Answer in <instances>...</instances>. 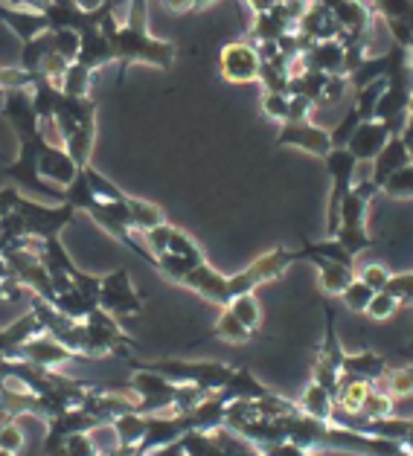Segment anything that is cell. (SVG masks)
Wrapping results in <instances>:
<instances>
[{
  "label": "cell",
  "instance_id": "cell-13",
  "mask_svg": "<svg viewBox=\"0 0 413 456\" xmlns=\"http://www.w3.org/2000/svg\"><path fill=\"white\" fill-rule=\"evenodd\" d=\"M401 134L396 126H390V122H378V119H370V122H361L359 128H355L352 140L347 142V151L352 154L355 160L361 163H373L376 154L387 146L390 137Z\"/></svg>",
  "mask_w": 413,
  "mask_h": 456
},
{
  "label": "cell",
  "instance_id": "cell-14",
  "mask_svg": "<svg viewBox=\"0 0 413 456\" xmlns=\"http://www.w3.org/2000/svg\"><path fill=\"white\" fill-rule=\"evenodd\" d=\"M184 288H189L193 294L204 297L207 303H213L219 308L230 305V282L225 273H219L210 262H201L198 268H193L184 276Z\"/></svg>",
  "mask_w": 413,
  "mask_h": 456
},
{
  "label": "cell",
  "instance_id": "cell-6",
  "mask_svg": "<svg viewBox=\"0 0 413 456\" xmlns=\"http://www.w3.org/2000/svg\"><path fill=\"white\" fill-rule=\"evenodd\" d=\"M326 335H323V343L318 349V358L315 366H311V381L320 384L323 389H329L332 395H338V387H341V378H343V346L338 340V329H335V308L326 305Z\"/></svg>",
  "mask_w": 413,
  "mask_h": 456
},
{
  "label": "cell",
  "instance_id": "cell-24",
  "mask_svg": "<svg viewBox=\"0 0 413 456\" xmlns=\"http://www.w3.org/2000/svg\"><path fill=\"white\" fill-rule=\"evenodd\" d=\"M318 268V285L326 297H341L355 282V268L341 262H311Z\"/></svg>",
  "mask_w": 413,
  "mask_h": 456
},
{
  "label": "cell",
  "instance_id": "cell-17",
  "mask_svg": "<svg viewBox=\"0 0 413 456\" xmlns=\"http://www.w3.org/2000/svg\"><path fill=\"white\" fill-rule=\"evenodd\" d=\"M343 375L347 378H355V381H364V384H382L387 372H390V366L387 361L382 358L378 352L373 349H361V352H347L343 354Z\"/></svg>",
  "mask_w": 413,
  "mask_h": 456
},
{
  "label": "cell",
  "instance_id": "cell-30",
  "mask_svg": "<svg viewBox=\"0 0 413 456\" xmlns=\"http://www.w3.org/2000/svg\"><path fill=\"white\" fill-rule=\"evenodd\" d=\"M227 308L233 311V317H236L244 329H251L253 335L260 331V326H262V305H260V299H256V294H242L236 299H230Z\"/></svg>",
  "mask_w": 413,
  "mask_h": 456
},
{
  "label": "cell",
  "instance_id": "cell-15",
  "mask_svg": "<svg viewBox=\"0 0 413 456\" xmlns=\"http://www.w3.org/2000/svg\"><path fill=\"white\" fill-rule=\"evenodd\" d=\"M15 358L27 361V363H36V366H44V370H59V366L70 363V361H82L79 354H73L70 349L64 346V343L50 338L47 331H44V335H36L32 340H27L24 346L18 349Z\"/></svg>",
  "mask_w": 413,
  "mask_h": 456
},
{
  "label": "cell",
  "instance_id": "cell-33",
  "mask_svg": "<svg viewBox=\"0 0 413 456\" xmlns=\"http://www.w3.org/2000/svg\"><path fill=\"white\" fill-rule=\"evenodd\" d=\"M53 36V53L62 55L64 61H76L79 59V47H82V38L76 29H50Z\"/></svg>",
  "mask_w": 413,
  "mask_h": 456
},
{
  "label": "cell",
  "instance_id": "cell-26",
  "mask_svg": "<svg viewBox=\"0 0 413 456\" xmlns=\"http://www.w3.org/2000/svg\"><path fill=\"white\" fill-rule=\"evenodd\" d=\"M50 53H53V36H50V29H47V32H41V36H36L32 41H24V47H21V64H18V68L36 79L44 59H47Z\"/></svg>",
  "mask_w": 413,
  "mask_h": 456
},
{
  "label": "cell",
  "instance_id": "cell-51",
  "mask_svg": "<svg viewBox=\"0 0 413 456\" xmlns=\"http://www.w3.org/2000/svg\"><path fill=\"white\" fill-rule=\"evenodd\" d=\"M193 4H195V9H207V6H213L216 0H193Z\"/></svg>",
  "mask_w": 413,
  "mask_h": 456
},
{
  "label": "cell",
  "instance_id": "cell-37",
  "mask_svg": "<svg viewBox=\"0 0 413 456\" xmlns=\"http://www.w3.org/2000/svg\"><path fill=\"white\" fill-rule=\"evenodd\" d=\"M382 192L387 198H413V163H408L405 169H399L396 175H390Z\"/></svg>",
  "mask_w": 413,
  "mask_h": 456
},
{
  "label": "cell",
  "instance_id": "cell-49",
  "mask_svg": "<svg viewBox=\"0 0 413 456\" xmlns=\"http://www.w3.org/2000/svg\"><path fill=\"white\" fill-rule=\"evenodd\" d=\"M9 280H15V273H12V265H9V259L4 253H0V285L9 282Z\"/></svg>",
  "mask_w": 413,
  "mask_h": 456
},
{
  "label": "cell",
  "instance_id": "cell-34",
  "mask_svg": "<svg viewBox=\"0 0 413 456\" xmlns=\"http://www.w3.org/2000/svg\"><path fill=\"white\" fill-rule=\"evenodd\" d=\"M0 448H4L6 453H12V456H18L27 448V433L18 425V419L0 421Z\"/></svg>",
  "mask_w": 413,
  "mask_h": 456
},
{
  "label": "cell",
  "instance_id": "cell-42",
  "mask_svg": "<svg viewBox=\"0 0 413 456\" xmlns=\"http://www.w3.org/2000/svg\"><path fill=\"white\" fill-rule=\"evenodd\" d=\"M355 273H359V280H361L364 285H370L376 294H378V291H384V285L390 282V276H393V273H390V271L384 268V265H378V262L364 265V268H361V271H355Z\"/></svg>",
  "mask_w": 413,
  "mask_h": 456
},
{
  "label": "cell",
  "instance_id": "cell-20",
  "mask_svg": "<svg viewBox=\"0 0 413 456\" xmlns=\"http://www.w3.org/2000/svg\"><path fill=\"white\" fill-rule=\"evenodd\" d=\"M410 163V154H408V146H405V140H401V134H396V137H390L387 140V146L376 154V160L370 163L373 166V172H370V177H373V183L382 189L384 186V181L390 175H396L399 169H405V166Z\"/></svg>",
  "mask_w": 413,
  "mask_h": 456
},
{
  "label": "cell",
  "instance_id": "cell-44",
  "mask_svg": "<svg viewBox=\"0 0 413 456\" xmlns=\"http://www.w3.org/2000/svg\"><path fill=\"white\" fill-rule=\"evenodd\" d=\"M350 91V79L347 76H329L326 87H323V99L320 105H332V102H341L343 94Z\"/></svg>",
  "mask_w": 413,
  "mask_h": 456
},
{
  "label": "cell",
  "instance_id": "cell-52",
  "mask_svg": "<svg viewBox=\"0 0 413 456\" xmlns=\"http://www.w3.org/2000/svg\"><path fill=\"white\" fill-rule=\"evenodd\" d=\"M405 131H413V102H410V114H408V126H405Z\"/></svg>",
  "mask_w": 413,
  "mask_h": 456
},
{
  "label": "cell",
  "instance_id": "cell-9",
  "mask_svg": "<svg viewBox=\"0 0 413 456\" xmlns=\"http://www.w3.org/2000/svg\"><path fill=\"white\" fill-rule=\"evenodd\" d=\"M262 59L251 41H230L219 53V73L230 85H251L260 82Z\"/></svg>",
  "mask_w": 413,
  "mask_h": 456
},
{
  "label": "cell",
  "instance_id": "cell-40",
  "mask_svg": "<svg viewBox=\"0 0 413 456\" xmlns=\"http://www.w3.org/2000/svg\"><path fill=\"white\" fill-rule=\"evenodd\" d=\"M399 308H401V305H399L396 299L390 297L387 291H378V294L370 299V305H367L364 314L370 317V320H376V322H382V320H390V317H393Z\"/></svg>",
  "mask_w": 413,
  "mask_h": 456
},
{
  "label": "cell",
  "instance_id": "cell-10",
  "mask_svg": "<svg viewBox=\"0 0 413 456\" xmlns=\"http://www.w3.org/2000/svg\"><path fill=\"white\" fill-rule=\"evenodd\" d=\"M47 140V137H38V140H29V142H18V154L15 160H9L4 166V175L12 181L18 189L24 192H38V195H47L50 192V183L41 181L38 175V146Z\"/></svg>",
  "mask_w": 413,
  "mask_h": 456
},
{
  "label": "cell",
  "instance_id": "cell-22",
  "mask_svg": "<svg viewBox=\"0 0 413 456\" xmlns=\"http://www.w3.org/2000/svg\"><path fill=\"white\" fill-rule=\"evenodd\" d=\"M146 425H149V416L137 413V410H128V413H122L111 421V428H114L117 442H120V453L134 456V451L140 448L143 436H146Z\"/></svg>",
  "mask_w": 413,
  "mask_h": 456
},
{
  "label": "cell",
  "instance_id": "cell-18",
  "mask_svg": "<svg viewBox=\"0 0 413 456\" xmlns=\"http://www.w3.org/2000/svg\"><path fill=\"white\" fill-rule=\"evenodd\" d=\"M297 32H300V36H303L309 44L341 38L338 20H335V15L329 12L326 6H320V4H309V6H306L303 18L297 20Z\"/></svg>",
  "mask_w": 413,
  "mask_h": 456
},
{
  "label": "cell",
  "instance_id": "cell-39",
  "mask_svg": "<svg viewBox=\"0 0 413 456\" xmlns=\"http://www.w3.org/2000/svg\"><path fill=\"white\" fill-rule=\"evenodd\" d=\"M384 291L396 299L399 305H413V273H393Z\"/></svg>",
  "mask_w": 413,
  "mask_h": 456
},
{
  "label": "cell",
  "instance_id": "cell-8",
  "mask_svg": "<svg viewBox=\"0 0 413 456\" xmlns=\"http://www.w3.org/2000/svg\"><path fill=\"white\" fill-rule=\"evenodd\" d=\"M99 308L108 314L120 317H134L143 311V297L137 294V288L131 282V273L126 268H117L103 276L99 285Z\"/></svg>",
  "mask_w": 413,
  "mask_h": 456
},
{
  "label": "cell",
  "instance_id": "cell-54",
  "mask_svg": "<svg viewBox=\"0 0 413 456\" xmlns=\"http://www.w3.org/2000/svg\"><path fill=\"white\" fill-rule=\"evenodd\" d=\"M408 64H410V73H413V41H410V47H408Z\"/></svg>",
  "mask_w": 413,
  "mask_h": 456
},
{
  "label": "cell",
  "instance_id": "cell-56",
  "mask_svg": "<svg viewBox=\"0 0 413 456\" xmlns=\"http://www.w3.org/2000/svg\"><path fill=\"white\" fill-rule=\"evenodd\" d=\"M408 352H413V338L408 340Z\"/></svg>",
  "mask_w": 413,
  "mask_h": 456
},
{
  "label": "cell",
  "instance_id": "cell-36",
  "mask_svg": "<svg viewBox=\"0 0 413 456\" xmlns=\"http://www.w3.org/2000/svg\"><path fill=\"white\" fill-rule=\"evenodd\" d=\"M376 387L387 389L393 398L396 395H410L413 393V366H399V370H390L384 381L376 384Z\"/></svg>",
  "mask_w": 413,
  "mask_h": 456
},
{
  "label": "cell",
  "instance_id": "cell-31",
  "mask_svg": "<svg viewBox=\"0 0 413 456\" xmlns=\"http://www.w3.org/2000/svg\"><path fill=\"white\" fill-rule=\"evenodd\" d=\"M387 416H393V395L382 387H370V393H367V398H364L361 413L355 419L376 421V419H387Z\"/></svg>",
  "mask_w": 413,
  "mask_h": 456
},
{
  "label": "cell",
  "instance_id": "cell-55",
  "mask_svg": "<svg viewBox=\"0 0 413 456\" xmlns=\"http://www.w3.org/2000/svg\"><path fill=\"white\" fill-rule=\"evenodd\" d=\"M396 456H413V453H408V451H405V448H401V451H399V453H396Z\"/></svg>",
  "mask_w": 413,
  "mask_h": 456
},
{
  "label": "cell",
  "instance_id": "cell-45",
  "mask_svg": "<svg viewBox=\"0 0 413 456\" xmlns=\"http://www.w3.org/2000/svg\"><path fill=\"white\" fill-rule=\"evenodd\" d=\"M21 189L15 186V183H9V186H4L0 189V221H4V216H9L12 209L18 207V201H21Z\"/></svg>",
  "mask_w": 413,
  "mask_h": 456
},
{
  "label": "cell",
  "instance_id": "cell-16",
  "mask_svg": "<svg viewBox=\"0 0 413 456\" xmlns=\"http://www.w3.org/2000/svg\"><path fill=\"white\" fill-rule=\"evenodd\" d=\"M373 9L384 20L393 44L408 50L413 41V0H376Z\"/></svg>",
  "mask_w": 413,
  "mask_h": 456
},
{
  "label": "cell",
  "instance_id": "cell-46",
  "mask_svg": "<svg viewBox=\"0 0 413 456\" xmlns=\"http://www.w3.org/2000/svg\"><path fill=\"white\" fill-rule=\"evenodd\" d=\"M73 4L79 6L85 15H99L111 4V0H73Z\"/></svg>",
  "mask_w": 413,
  "mask_h": 456
},
{
  "label": "cell",
  "instance_id": "cell-27",
  "mask_svg": "<svg viewBox=\"0 0 413 456\" xmlns=\"http://www.w3.org/2000/svg\"><path fill=\"white\" fill-rule=\"evenodd\" d=\"M210 338H216V340H225V343H233V346H242V343H248L253 338V331L251 329H244L242 322L233 317V311L230 308H221V314L216 320V326L213 331H210L207 338H201V340H210Z\"/></svg>",
  "mask_w": 413,
  "mask_h": 456
},
{
  "label": "cell",
  "instance_id": "cell-21",
  "mask_svg": "<svg viewBox=\"0 0 413 456\" xmlns=\"http://www.w3.org/2000/svg\"><path fill=\"white\" fill-rule=\"evenodd\" d=\"M0 20L15 32V36L21 38V44L32 41L36 36H41V32H47V20H44V15L38 12V9H18V6L0 4Z\"/></svg>",
  "mask_w": 413,
  "mask_h": 456
},
{
  "label": "cell",
  "instance_id": "cell-35",
  "mask_svg": "<svg viewBox=\"0 0 413 456\" xmlns=\"http://www.w3.org/2000/svg\"><path fill=\"white\" fill-rule=\"evenodd\" d=\"M373 297H376L373 288H370V285H364V282L359 280V276H355V282L347 288V291L341 294V303L347 305L350 311H355V314H364Z\"/></svg>",
  "mask_w": 413,
  "mask_h": 456
},
{
  "label": "cell",
  "instance_id": "cell-23",
  "mask_svg": "<svg viewBox=\"0 0 413 456\" xmlns=\"http://www.w3.org/2000/svg\"><path fill=\"white\" fill-rule=\"evenodd\" d=\"M268 393H271V389H268L251 370H244V366H236L227 387L221 389V395H225L227 402H260Z\"/></svg>",
  "mask_w": 413,
  "mask_h": 456
},
{
  "label": "cell",
  "instance_id": "cell-25",
  "mask_svg": "<svg viewBox=\"0 0 413 456\" xmlns=\"http://www.w3.org/2000/svg\"><path fill=\"white\" fill-rule=\"evenodd\" d=\"M297 407H300V413H306V416L318 419V421H329V425H332V419H335V395L329 393V389H323L320 384H315V381L306 384Z\"/></svg>",
  "mask_w": 413,
  "mask_h": 456
},
{
  "label": "cell",
  "instance_id": "cell-19",
  "mask_svg": "<svg viewBox=\"0 0 413 456\" xmlns=\"http://www.w3.org/2000/svg\"><path fill=\"white\" fill-rule=\"evenodd\" d=\"M82 38V47H79V61L82 68L87 70H103L108 64H114V50H111V41L105 38V32L99 29V24H91L79 32Z\"/></svg>",
  "mask_w": 413,
  "mask_h": 456
},
{
  "label": "cell",
  "instance_id": "cell-7",
  "mask_svg": "<svg viewBox=\"0 0 413 456\" xmlns=\"http://www.w3.org/2000/svg\"><path fill=\"white\" fill-rule=\"evenodd\" d=\"M0 114L9 122V128L15 131L18 142H29L41 137V119L32 108L29 87H9L0 91Z\"/></svg>",
  "mask_w": 413,
  "mask_h": 456
},
{
  "label": "cell",
  "instance_id": "cell-12",
  "mask_svg": "<svg viewBox=\"0 0 413 456\" xmlns=\"http://www.w3.org/2000/svg\"><path fill=\"white\" fill-rule=\"evenodd\" d=\"M79 166H76V160L67 154L64 146H59V142H50L44 140L38 146V175L44 183H53L59 189H67L76 177H79Z\"/></svg>",
  "mask_w": 413,
  "mask_h": 456
},
{
  "label": "cell",
  "instance_id": "cell-11",
  "mask_svg": "<svg viewBox=\"0 0 413 456\" xmlns=\"http://www.w3.org/2000/svg\"><path fill=\"white\" fill-rule=\"evenodd\" d=\"M277 146L280 149H300L306 154H315V158H326L332 151V140H329V131L315 126L311 119L303 122H283L280 126V134H277Z\"/></svg>",
  "mask_w": 413,
  "mask_h": 456
},
{
  "label": "cell",
  "instance_id": "cell-1",
  "mask_svg": "<svg viewBox=\"0 0 413 456\" xmlns=\"http://www.w3.org/2000/svg\"><path fill=\"white\" fill-rule=\"evenodd\" d=\"M99 29L105 32V38L111 41L114 50V61H120V85L126 79V73L131 64H149V68L169 70L178 59V47L172 41L154 38L149 32V9L146 4H131L128 0V12L126 18H120L114 12V4L99 20Z\"/></svg>",
  "mask_w": 413,
  "mask_h": 456
},
{
  "label": "cell",
  "instance_id": "cell-47",
  "mask_svg": "<svg viewBox=\"0 0 413 456\" xmlns=\"http://www.w3.org/2000/svg\"><path fill=\"white\" fill-rule=\"evenodd\" d=\"M163 6L169 9V12H175V15H186V12H193V9H195L193 0H163Z\"/></svg>",
  "mask_w": 413,
  "mask_h": 456
},
{
  "label": "cell",
  "instance_id": "cell-4",
  "mask_svg": "<svg viewBox=\"0 0 413 456\" xmlns=\"http://www.w3.org/2000/svg\"><path fill=\"white\" fill-rule=\"evenodd\" d=\"M178 393L181 384L166 381L163 375L146 370V366L134 363L131 375V395L137 398V413L143 416H158V413H175Z\"/></svg>",
  "mask_w": 413,
  "mask_h": 456
},
{
  "label": "cell",
  "instance_id": "cell-38",
  "mask_svg": "<svg viewBox=\"0 0 413 456\" xmlns=\"http://www.w3.org/2000/svg\"><path fill=\"white\" fill-rule=\"evenodd\" d=\"M361 126V117H359V110L350 108L347 114H343V119L329 131V140H332V149H347V142L352 140L355 134V128Z\"/></svg>",
  "mask_w": 413,
  "mask_h": 456
},
{
  "label": "cell",
  "instance_id": "cell-53",
  "mask_svg": "<svg viewBox=\"0 0 413 456\" xmlns=\"http://www.w3.org/2000/svg\"><path fill=\"white\" fill-rule=\"evenodd\" d=\"M4 372H6V358L0 354V381H4Z\"/></svg>",
  "mask_w": 413,
  "mask_h": 456
},
{
  "label": "cell",
  "instance_id": "cell-29",
  "mask_svg": "<svg viewBox=\"0 0 413 456\" xmlns=\"http://www.w3.org/2000/svg\"><path fill=\"white\" fill-rule=\"evenodd\" d=\"M128 216H131V227L137 230L140 236L166 221L163 209L158 204L143 201V198H131V195H128Z\"/></svg>",
  "mask_w": 413,
  "mask_h": 456
},
{
  "label": "cell",
  "instance_id": "cell-32",
  "mask_svg": "<svg viewBox=\"0 0 413 456\" xmlns=\"http://www.w3.org/2000/svg\"><path fill=\"white\" fill-rule=\"evenodd\" d=\"M166 253L181 256V259H189V262H195V265L207 262V259H204V250L198 248V241H195L193 236H189V232L178 230V227H172V232H169V244H166ZM161 256H163V253H161Z\"/></svg>",
  "mask_w": 413,
  "mask_h": 456
},
{
  "label": "cell",
  "instance_id": "cell-43",
  "mask_svg": "<svg viewBox=\"0 0 413 456\" xmlns=\"http://www.w3.org/2000/svg\"><path fill=\"white\" fill-rule=\"evenodd\" d=\"M64 451H67V456H96L99 453L91 433H73V436H67Z\"/></svg>",
  "mask_w": 413,
  "mask_h": 456
},
{
  "label": "cell",
  "instance_id": "cell-41",
  "mask_svg": "<svg viewBox=\"0 0 413 456\" xmlns=\"http://www.w3.org/2000/svg\"><path fill=\"white\" fill-rule=\"evenodd\" d=\"M288 102H292L288 94H262V114L283 126L288 122Z\"/></svg>",
  "mask_w": 413,
  "mask_h": 456
},
{
  "label": "cell",
  "instance_id": "cell-5",
  "mask_svg": "<svg viewBox=\"0 0 413 456\" xmlns=\"http://www.w3.org/2000/svg\"><path fill=\"white\" fill-rule=\"evenodd\" d=\"M326 172H329V204H326V239H335V232L341 227V204L350 195V189L359 177V160L352 158L347 149H332L326 158Z\"/></svg>",
  "mask_w": 413,
  "mask_h": 456
},
{
  "label": "cell",
  "instance_id": "cell-2",
  "mask_svg": "<svg viewBox=\"0 0 413 456\" xmlns=\"http://www.w3.org/2000/svg\"><path fill=\"white\" fill-rule=\"evenodd\" d=\"M140 366L163 375L166 381H172V384L198 387V389H204V393H221L233 378V370H236V366H227L219 361H184V358H161V361H149Z\"/></svg>",
  "mask_w": 413,
  "mask_h": 456
},
{
  "label": "cell",
  "instance_id": "cell-3",
  "mask_svg": "<svg viewBox=\"0 0 413 456\" xmlns=\"http://www.w3.org/2000/svg\"><path fill=\"white\" fill-rule=\"evenodd\" d=\"M82 326H85V358L87 361L108 358V354L128 358V352L134 349V340L122 331L120 320L103 308H94L91 314L82 320Z\"/></svg>",
  "mask_w": 413,
  "mask_h": 456
},
{
  "label": "cell",
  "instance_id": "cell-50",
  "mask_svg": "<svg viewBox=\"0 0 413 456\" xmlns=\"http://www.w3.org/2000/svg\"><path fill=\"white\" fill-rule=\"evenodd\" d=\"M401 140H405L408 154H410V163H413V131H405V134H401Z\"/></svg>",
  "mask_w": 413,
  "mask_h": 456
},
{
  "label": "cell",
  "instance_id": "cell-48",
  "mask_svg": "<svg viewBox=\"0 0 413 456\" xmlns=\"http://www.w3.org/2000/svg\"><path fill=\"white\" fill-rule=\"evenodd\" d=\"M251 9H253V15H260V12H268V9H274L280 0H244Z\"/></svg>",
  "mask_w": 413,
  "mask_h": 456
},
{
  "label": "cell",
  "instance_id": "cell-28",
  "mask_svg": "<svg viewBox=\"0 0 413 456\" xmlns=\"http://www.w3.org/2000/svg\"><path fill=\"white\" fill-rule=\"evenodd\" d=\"M94 70L82 68L79 61H73L70 68L64 70L62 82H59V91L64 96H73V99H91V87H94Z\"/></svg>",
  "mask_w": 413,
  "mask_h": 456
}]
</instances>
